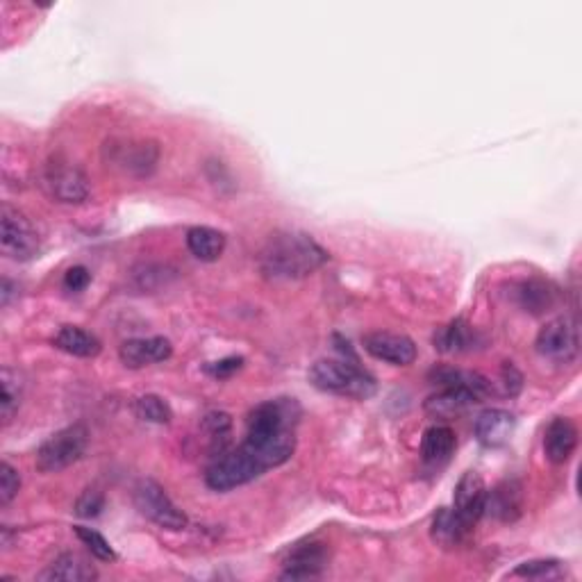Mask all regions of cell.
<instances>
[{
  "label": "cell",
  "mask_w": 582,
  "mask_h": 582,
  "mask_svg": "<svg viewBox=\"0 0 582 582\" xmlns=\"http://www.w3.org/2000/svg\"><path fill=\"white\" fill-rule=\"evenodd\" d=\"M296 421L298 405L294 398L266 401L248 414L244 446L264 464L266 471L280 467L294 455Z\"/></svg>",
  "instance_id": "obj_1"
},
{
  "label": "cell",
  "mask_w": 582,
  "mask_h": 582,
  "mask_svg": "<svg viewBox=\"0 0 582 582\" xmlns=\"http://www.w3.org/2000/svg\"><path fill=\"white\" fill-rule=\"evenodd\" d=\"M330 260L326 248L305 232H276L260 253V269L271 280H301Z\"/></svg>",
  "instance_id": "obj_2"
},
{
  "label": "cell",
  "mask_w": 582,
  "mask_h": 582,
  "mask_svg": "<svg viewBox=\"0 0 582 582\" xmlns=\"http://www.w3.org/2000/svg\"><path fill=\"white\" fill-rule=\"evenodd\" d=\"M307 378L326 394H337L355 401H367L376 394V378L360 369L355 360H317Z\"/></svg>",
  "instance_id": "obj_3"
},
{
  "label": "cell",
  "mask_w": 582,
  "mask_h": 582,
  "mask_svg": "<svg viewBox=\"0 0 582 582\" xmlns=\"http://www.w3.org/2000/svg\"><path fill=\"white\" fill-rule=\"evenodd\" d=\"M266 473L264 464L241 444L230 451L214 455V460L205 471V485L214 492H232V489L244 487L255 478Z\"/></svg>",
  "instance_id": "obj_4"
},
{
  "label": "cell",
  "mask_w": 582,
  "mask_h": 582,
  "mask_svg": "<svg viewBox=\"0 0 582 582\" xmlns=\"http://www.w3.org/2000/svg\"><path fill=\"white\" fill-rule=\"evenodd\" d=\"M89 432L82 423L57 430L39 446L35 464L41 473H60L76 464L87 451Z\"/></svg>",
  "instance_id": "obj_5"
},
{
  "label": "cell",
  "mask_w": 582,
  "mask_h": 582,
  "mask_svg": "<svg viewBox=\"0 0 582 582\" xmlns=\"http://www.w3.org/2000/svg\"><path fill=\"white\" fill-rule=\"evenodd\" d=\"M0 248L16 262L35 260L41 251L39 235L30 219L10 203L0 207Z\"/></svg>",
  "instance_id": "obj_6"
},
{
  "label": "cell",
  "mask_w": 582,
  "mask_h": 582,
  "mask_svg": "<svg viewBox=\"0 0 582 582\" xmlns=\"http://www.w3.org/2000/svg\"><path fill=\"white\" fill-rule=\"evenodd\" d=\"M135 505L148 521L164 530H185L189 526L187 514L171 501L164 487L155 480H141L135 487Z\"/></svg>",
  "instance_id": "obj_7"
},
{
  "label": "cell",
  "mask_w": 582,
  "mask_h": 582,
  "mask_svg": "<svg viewBox=\"0 0 582 582\" xmlns=\"http://www.w3.org/2000/svg\"><path fill=\"white\" fill-rule=\"evenodd\" d=\"M44 187L51 198L64 205H80L89 198V180L76 164L55 162L44 173Z\"/></svg>",
  "instance_id": "obj_8"
},
{
  "label": "cell",
  "mask_w": 582,
  "mask_h": 582,
  "mask_svg": "<svg viewBox=\"0 0 582 582\" xmlns=\"http://www.w3.org/2000/svg\"><path fill=\"white\" fill-rule=\"evenodd\" d=\"M328 546L321 542H305L289 548L282 560L280 580H314L328 567Z\"/></svg>",
  "instance_id": "obj_9"
},
{
  "label": "cell",
  "mask_w": 582,
  "mask_h": 582,
  "mask_svg": "<svg viewBox=\"0 0 582 582\" xmlns=\"http://www.w3.org/2000/svg\"><path fill=\"white\" fill-rule=\"evenodd\" d=\"M535 348L539 355L548 357V360L569 362L578 351L576 328H573V323L564 317L548 321L546 326L539 330Z\"/></svg>",
  "instance_id": "obj_10"
},
{
  "label": "cell",
  "mask_w": 582,
  "mask_h": 582,
  "mask_svg": "<svg viewBox=\"0 0 582 582\" xmlns=\"http://www.w3.org/2000/svg\"><path fill=\"white\" fill-rule=\"evenodd\" d=\"M362 344L371 357L394 367H410L417 360V344L398 332H371L362 339Z\"/></svg>",
  "instance_id": "obj_11"
},
{
  "label": "cell",
  "mask_w": 582,
  "mask_h": 582,
  "mask_svg": "<svg viewBox=\"0 0 582 582\" xmlns=\"http://www.w3.org/2000/svg\"><path fill=\"white\" fill-rule=\"evenodd\" d=\"M485 498L487 487L480 473L476 471L464 473L460 482H457L453 496V510L457 517L462 519L464 526L473 528L482 517H485Z\"/></svg>",
  "instance_id": "obj_12"
},
{
  "label": "cell",
  "mask_w": 582,
  "mask_h": 582,
  "mask_svg": "<svg viewBox=\"0 0 582 582\" xmlns=\"http://www.w3.org/2000/svg\"><path fill=\"white\" fill-rule=\"evenodd\" d=\"M173 355V346L166 337L128 339L119 348V360L128 369H144L151 364L166 362Z\"/></svg>",
  "instance_id": "obj_13"
},
{
  "label": "cell",
  "mask_w": 582,
  "mask_h": 582,
  "mask_svg": "<svg viewBox=\"0 0 582 582\" xmlns=\"http://www.w3.org/2000/svg\"><path fill=\"white\" fill-rule=\"evenodd\" d=\"M112 162L137 178H148L160 162V148L155 141H128L123 146H112Z\"/></svg>",
  "instance_id": "obj_14"
},
{
  "label": "cell",
  "mask_w": 582,
  "mask_h": 582,
  "mask_svg": "<svg viewBox=\"0 0 582 582\" xmlns=\"http://www.w3.org/2000/svg\"><path fill=\"white\" fill-rule=\"evenodd\" d=\"M485 514L501 523H514L523 514V489L517 480H505L494 487L492 492L487 489L485 498Z\"/></svg>",
  "instance_id": "obj_15"
},
{
  "label": "cell",
  "mask_w": 582,
  "mask_h": 582,
  "mask_svg": "<svg viewBox=\"0 0 582 582\" xmlns=\"http://www.w3.org/2000/svg\"><path fill=\"white\" fill-rule=\"evenodd\" d=\"M578 446V428L569 417H555L544 435V453L553 464L571 460Z\"/></svg>",
  "instance_id": "obj_16"
},
{
  "label": "cell",
  "mask_w": 582,
  "mask_h": 582,
  "mask_svg": "<svg viewBox=\"0 0 582 582\" xmlns=\"http://www.w3.org/2000/svg\"><path fill=\"white\" fill-rule=\"evenodd\" d=\"M517 428V419H514V414H510L507 410H485L476 419V437L482 446L487 448H498L510 442L512 432Z\"/></svg>",
  "instance_id": "obj_17"
},
{
  "label": "cell",
  "mask_w": 582,
  "mask_h": 582,
  "mask_svg": "<svg viewBox=\"0 0 582 582\" xmlns=\"http://www.w3.org/2000/svg\"><path fill=\"white\" fill-rule=\"evenodd\" d=\"M98 571L94 564H89L85 557L78 553H64L57 557L53 564H48L44 573H39V580L51 582H89L96 580Z\"/></svg>",
  "instance_id": "obj_18"
},
{
  "label": "cell",
  "mask_w": 582,
  "mask_h": 582,
  "mask_svg": "<svg viewBox=\"0 0 582 582\" xmlns=\"http://www.w3.org/2000/svg\"><path fill=\"white\" fill-rule=\"evenodd\" d=\"M457 439L455 432L448 426H432L423 432V442H421V457L423 462L430 464V467H439V464H446L451 460V455L455 453Z\"/></svg>",
  "instance_id": "obj_19"
},
{
  "label": "cell",
  "mask_w": 582,
  "mask_h": 582,
  "mask_svg": "<svg viewBox=\"0 0 582 582\" xmlns=\"http://www.w3.org/2000/svg\"><path fill=\"white\" fill-rule=\"evenodd\" d=\"M187 248L196 260L216 262L226 251V235L207 226H194L187 230Z\"/></svg>",
  "instance_id": "obj_20"
},
{
  "label": "cell",
  "mask_w": 582,
  "mask_h": 582,
  "mask_svg": "<svg viewBox=\"0 0 582 582\" xmlns=\"http://www.w3.org/2000/svg\"><path fill=\"white\" fill-rule=\"evenodd\" d=\"M53 344L64 353H69L73 357H85V360H89V357H96L98 353L103 351L101 339H98L96 335H91V332H87L85 328H78V326L60 328V332H57L55 339H53Z\"/></svg>",
  "instance_id": "obj_21"
},
{
  "label": "cell",
  "mask_w": 582,
  "mask_h": 582,
  "mask_svg": "<svg viewBox=\"0 0 582 582\" xmlns=\"http://www.w3.org/2000/svg\"><path fill=\"white\" fill-rule=\"evenodd\" d=\"M469 532H471V528L464 526L462 519L457 517L453 507H444V510H439L435 514V519H432L430 535L439 546H446V548L457 546L464 537L469 535Z\"/></svg>",
  "instance_id": "obj_22"
},
{
  "label": "cell",
  "mask_w": 582,
  "mask_h": 582,
  "mask_svg": "<svg viewBox=\"0 0 582 582\" xmlns=\"http://www.w3.org/2000/svg\"><path fill=\"white\" fill-rule=\"evenodd\" d=\"M473 330L462 319H455L435 335V348L442 353H464L471 351Z\"/></svg>",
  "instance_id": "obj_23"
},
{
  "label": "cell",
  "mask_w": 582,
  "mask_h": 582,
  "mask_svg": "<svg viewBox=\"0 0 582 582\" xmlns=\"http://www.w3.org/2000/svg\"><path fill=\"white\" fill-rule=\"evenodd\" d=\"M135 414L141 421L157 423V426H166V423H171V419H173L171 405L157 394L139 396L135 401Z\"/></svg>",
  "instance_id": "obj_24"
},
{
  "label": "cell",
  "mask_w": 582,
  "mask_h": 582,
  "mask_svg": "<svg viewBox=\"0 0 582 582\" xmlns=\"http://www.w3.org/2000/svg\"><path fill=\"white\" fill-rule=\"evenodd\" d=\"M203 430H205V435L210 437L214 451L216 448H219V453L228 451L226 444H228L230 432H232V419H230L228 412H221V410L207 412L203 417Z\"/></svg>",
  "instance_id": "obj_25"
},
{
  "label": "cell",
  "mask_w": 582,
  "mask_h": 582,
  "mask_svg": "<svg viewBox=\"0 0 582 582\" xmlns=\"http://www.w3.org/2000/svg\"><path fill=\"white\" fill-rule=\"evenodd\" d=\"M519 298H521V305L526 307V310L535 312V314L544 312L546 307L553 305V291L542 280L523 282L521 291H519Z\"/></svg>",
  "instance_id": "obj_26"
},
{
  "label": "cell",
  "mask_w": 582,
  "mask_h": 582,
  "mask_svg": "<svg viewBox=\"0 0 582 582\" xmlns=\"http://www.w3.org/2000/svg\"><path fill=\"white\" fill-rule=\"evenodd\" d=\"M564 576V567L560 560H530L519 564L510 573V578H528V580H555Z\"/></svg>",
  "instance_id": "obj_27"
},
{
  "label": "cell",
  "mask_w": 582,
  "mask_h": 582,
  "mask_svg": "<svg viewBox=\"0 0 582 582\" xmlns=\"http://www.w3.org/2000/svg\"><path fill=\"white\" fill-rule=\"evenodd\" d=\"M21 405V382L19 373L12 369L3 371V401H0V417H3V426H7L14 419V414L19 412Z\"/></svg>",
  "instance_id": "obj_28"
},
{
  "label": "cell",
  "mask_w": 582,
  "mask_h": 582,
  "mask_svg": "<svg viewBox=\"0 0 582 582\" xmlns=\"http://www.w3.org/2000/svg\"><path fill=\"white\" fill-rule=\"evenodd\" d=\"M73 530H76L78 539L87 546V551L94 555L96 560L116 562V551L112 548V544L101 535V532L94 530V528H87V526H76Z\"/></svg>",
  "instance_id": "obj_29"
},
{
  "label": "cell",
  "mask_w": 582,
  "mask_h": 582,
  "mask_svg": "<svg viewBox=\"0 0 582 582\" xmlns=\"http://www.w3.org/2000/svg\"><path fill=\"white\" fill-rule=\"evenodd\" d=\"M21 489V476L10 462L0 464V505L7 507L16 496H19Z\"/></svg>",
  "instance_id": "obj_30"
},
{
  "label": "cell",
  "mask_w": 582,
  "mask_h": 582,
  "mask_svg": "<svg viewBox=\"0 0 582 582\" xmlns=\"http://www.w3.org/2000/svg\"><path fill=\"white\" fill-rule=\"evenodd\" d=\"M103 507H105L103 492H98V489H87V492L78 498L76 514L82 519H96L98 514L103 512Z\"/></svg>",
  "instance_id": "obj_31"
},
{
  "label": "cell",
  "mask_w": 582,
  "mask_h": 582,
  "mask_svg": "<svg viewBox=\"0 0 582 582\" xmlns=\"http://www.w3.org/2000/svg\"><path fill=\"white\" fill-rule=\"evenodd\" d=\"M244 367V357H223L219 362H210L205 364V371L210 373L212 378H230L235 376V373Z\"/></svg>",
  "instance_id": "obj_32"
},
{
  "label": "cell",
  "mask_w": 582,
  "mask_h": 582,
  "mask_svg": "<svg viewBox=\"0 0 582 582\" xmlns=\"http://www.w3.org/2000/svg\"><path fill=\"white\" fill-rule=\"evenodd\" d=\"M501 380H503V387H505V394L507 396H517L523 387V376L519 373V369L514 367L512 362H505L503 364V371H501Z\"/></svg>",
  "instance_id": "obj_33"
},
{
  "label": "cell",
  "mask_w": 582,
  "mask_h": 582,
  "mask_svg": "<svg viewBox=\"0 0 582 582\" xmlns=\"http://www.w3.org/2000/svg\"><path fill=\"white\" fill-rule=\"evenodd\" d=\"M89 282H91V273L85 269V266H71L64 276V287L69 291L87 289Z\"/></svg>",
  "instance_id": "obj_34"
}]
</instances>
